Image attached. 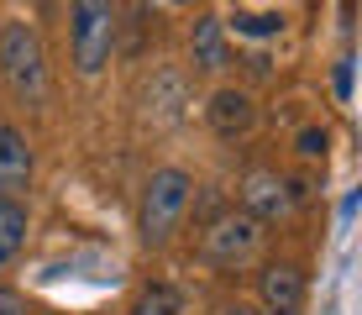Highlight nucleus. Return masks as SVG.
Segmentation results:
<instances>
[{
    "mask_svg": "<svg viewBox=\"0 0 362 315\" xmlns=\"http://www.w3.org/2000/svg\"><path fill=\"white\" fill-rule=\"evenodd\" d=\"M0 79H6L11 100H21V105L47 100V53L32 21H6L0 27Z\"/></svg>",
    "mask_w": 362,
    "mask_h": 315,
    "instance_id": "1",
    "label": "nucleus"
},
{
    "mask_svg": "<svg viewBox=\"0 0 362 315\" xmlns=\"http://www.w3.org/2000/svg\"><path fill=\"white\" fill-rule=\"evenodd\" d=\"M121 32V6L116 0H69V53L84 79H95L116 53Z\"/></svg>",
    "mask_w": 362,
    "mask_h": 315,
    "instance_id": "2",
    "label": "nucleus"
},
{
    "mask_svg": "<svg viewBox=\"0 0 362 315\" xmlns=\"http://www.w3.org/2000/svg\"><path fill=\"white\" fill-rule=\"evenodd\" d=\"M194 200V179L184 168H158L142 184V205H136V231L147 247H168L173 231L184 226V210Z\"/></svg>",
    "mask_w": 362,
    "mask_h": 315,
    "instance_id": "3",
    "label": "nucleus"
},
{
    "mask_svg": "<svg viewBox=\"0 0 362 315\" xmlns=\"http://www.w3.org/2000/svg\"><path fill=\"white\" fill-rule=\"evenodd\" d=\"M257 247H263V221H252L247 210H221L199 231V252L216 268H242V263L257 258Z\"/></svg>",
    "mask_w": 362,
    "mask_h": 315,
    "instance_id": "4",
    "label": "nucleus"
},
{
    "mask_svg": "<svg viewBox=\"0 0 362 315\" xmlns=\"http://www.w3.org/2000/svg\"><path fill=\"white\" fill-rule=\"evenodd\" d=\"M257 299H263V315H299L305 310V273L294 263H268L257 273Z\"/></svg>",
    "mask_w": 362,
    "mask_h": 315,
    "instance_id": "5",
    "label": "nucleus"
},
{
    "mask_svg": "<svg viewBox=\"0 0 362 315\" xmlns=\"http://www.w3.org/2000/svg\"><path fill=\"white\" fill-rule=\"evenodd\" d=\"M32 189V142L16 126H0V200H16Z\"/></svg>",
    "mask_w": 362,
    "mask_h": 315,
    "instance_id": "6",
    "label": "nucleus"
},
{
    "mask_svg": "<svg viewBox=\"0 0 362 315\" xmlns=\"http://www.w3.org/2000/svg\"><path fill=\"white\" fill-rule=\"evenodd\" d=\"M205 116H210V132L216 137H247L252 121H257V105H252L247 90H216L210 105H205Z\"/></svg>",
    "mask_w": 362,
    "mask_h": 315,
    "instance_id": "7",
    "label": "nucleus"
},
{
    "mask_svg": "<svg viewBox=\"0 0 362 315\" xmlns=\"http://www.w3.org/2000/svg\"><path fill=\"white\" fill-rule=\"evenodd\" d=\"M242 210L252 221H273V216H284L289 210V189H284V179L279 173H247L242 179Z\"/></svg>",
    "mask_w": 362,
    "mask_h": 315,
    "instance_id": "8",
    "label": "nucleus"
},
{
    "mask_svg": "<svg viewBox=\"0 0 362 315\" xmlns=\"http://www.w3.org/2000/svg\"><path fill=\"white\" fill-rule=\"evenodd\" d=\"M189 58H194L199 74H221V69H226V27H221V16H199L194 21Z\"/></svg>",
    "mask_w": 362,
    "mask_h": 315,
    "instance_id": "9",
    "label": "nucleus"
},
{
    "mask_svg": "<svg viewBox=\"0 0 362 315\" xmlns=\"http://www.w3.org/2000/svg\"><path fill=\"white\" fill-rule=\"evenodd\" d=\"M142 105L153 121H179L184 116V79L179 74H153V84L142 90Z\"/></svg>",
    "mask_w": 362,
    "mask_h": 315,
    "instance_id": "10",
    "label": "nucleus"
},
{
    "mask_svg": "<svg viewBox=\"0 0 362 315\" xmlns=\"http://www.w3.org/2000/svg\"><path fill=\"white\" fill-rule=\"evenodd\" d=\"M27 247V205L21 200H0V273L21 258Z\"/></svg>",
    "mask_w": 362,
    "mask_h": 315,
    "instance_id": "11",
    "label": "nucleus"
},
{
    "mask_svg": "<svg viewBox=\"0 0 362 315\" xmlns=\"http://www.w3.org/2000/svg\"><path fill=\"white\" fill-rule=\"evenodd\" d=\"M132 315H184V299L173 284H147V289H136Z\"/></svg>",
    "mask_w": 362,
    "mask_h": 315,
    "instance_id": "12",
    "label": "nucleus"
},
{
    "mask_svg": "<svg viewBox=\"0 0 362 315\" xmlns=\"http://www.w3.org/2000/svg\"><path fill=\"white\" fill-rule=\"evenodd\" d=\"M279 27H284L279 11H263V16H236V32H252V37H268V32H279Z\"/></svg>",
    "mask_w": 362,
    "mask_h": 315,
    "instance_id": "13",
    "label": "nucleus"
},
{
    "mask_svg": "<svg viewBox=\"0 0 362 315\" xmlns=\"http://www.w3.org/2000/svg\"><path fill=\"white\" fill-rule=\"evenodd\" d=\"M326 142H331L326 126H310V132H299V158H320V153H326Z\"/></svg>",
    "mask_w": 362,
    "mask_h": 315,
    "instance_id": "14",
    "label": "nucleus"
},
{
    "mask_svg": "<svg viewBox=\"0 0 362 315\" xmlns=\"http://www.w3.org/2000/svg\"><path fill=\"white\" fill-rule=\"evenodd\" d=\"M0 315H27V299H21L16 289H6V284H0Z\"/></svg>",
    "mask_w": 362,
    "mask_h": 315,
    "instance_id": "15",
    "label": "nucleus"
},
{
    "mask_svg": "<svg viewBox=\"0 0 362 315\" xmlns=\"http://www.w3.org/2000/svg\"><path fill=\"white\" fill-rule=\"evenodd\" d=\"M336 95H352V58H341V63H336Z\"/></svg>",
    "mask_w": 362,
    "mask_h": 315,
    "instance_id": "16",
    "label": "nucleus"
},
{
    "mask_svg": "<svg viewBox=\"0 0 362 315\" xmlns=\"http://www.w3.org/2000/svg\"><path fill=\"white\" fill-rule=\"evenodd\" d=\"M221 315H263V310H257V305H226Z\"/></svg>",
    "mask_w": 362,
    "mask_h": 315,
    "instance_id": "17",
    "label": "nucleus"
},
{
    "mask_svg": "<svg viewBox=\"0 0 362 315\" xmlns=\"http://www.w3.org/2000/svg\"><path fill=\"white\" fill-rule=\"evenodd\" d=\"M168 6H184V0H168Z\"/></svg>",
    "mask_w": 362,
    "mask_h": 315,
    "instance_id": "18",
    "label": "nucleus"
},
{
    "mask_svg": "<svg viewBox=\"0 0 362 315\" xmlns=\"http://www.w3.org/2000/svg\"><path fill=\"white\" fill-rule=\"evenodd\" d=\"M331 315H336V310H331Z\"/></svg>",
    "mask_w": 362,
    "mask_h": 315,
    "instance_id": "19",
    "label": "nucleus"
}]
</instances>
